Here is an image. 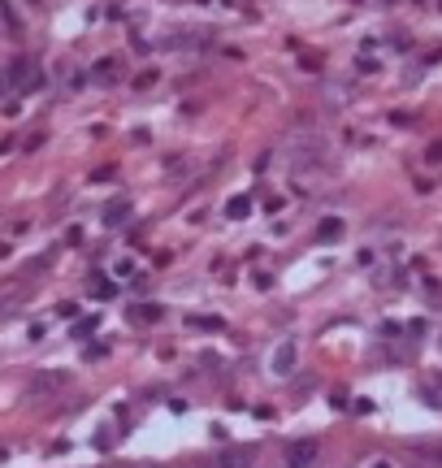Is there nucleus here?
Masks as SVG:
<instances>
[{
	"mask_svg": "<svg viewBox=\"0 0 442 468\" xmlns=\"http://www.w3.org/2000/svg\"><path fill=\"white\" fill-rule=\"evenodd\" d=\"M295 360H299V347L295 343H282L273 351V373H295Z\"/></svg>",
	"mask_w": 442,
	"mask_h": 468,
	"instance_id": "obj_1",
	"label": "nucleus"
},
{
	"mask_svg": "<svg viewBox=\"0 0 442 468\" xmlns=\"http://www.w3.org/2000/svg\"><path fill=\"white\" fill-rule=\"evenodd\" d=\"M122 217H126V204H113V208H109V213H104V221H109V226H117Z\"/></svg>",
	"mask_w": 442,
	"mask_h": 468,
	"instance_id": "obj_4",
	"label": "nucleus"
},
{
	"mask_svg": "<svg viewBox=\"0 0 442 468\" xmlns=\"http://www.w3.org/2000/svg\"><path fill=\"white\" fill-rule=\"evenodd\" d=\"M217 468H247V455H243V451H221V455H217Z\"/></svg>",
	"mask_w": 442,
	"mask_h": 468,
	"instance_id": "obj_2",
	"label": "nucleus"
},
{
	"mask_svg": "<svg viewBox=\"0 0 442 468\" xmlns=\"http://www.w3.org/2000/svg\"><path fill=\"white\" fill-rule=\"evenodd\" d=\"M312 455H317V447H312V442H304V447H291V460H295V464H308Z\"/></svg>",
	"mask_w": 442,
	"mask_h": 468,
	"instance_id": "obj_3",
	"label": "nucleus"
},
{
	"mask_svg": "<svg viewBox=\"0 0 442 468\" xmlns=\"http://www.w3.org/2000/svg\"><path fill=\"white\" fill-rule=\"evenodd\" d=\"M364 468H390V460H373V464H364Z\"/></svg>",
	"mask_w": 442,
	"mask_h": 468,
	"instance_id": "obj_7",
	"label": "nucleus"
},
{
	"mask_svg": "<svg viewBox=\"0 0 442 468\" xmlns=\"http://www.w3.org/2000/svg\"><path fill=\"white\" fill-rule=\"evenodd\" d=\"M135 317L139 321H156V317H161V308H135Z\"/></svg>",
	"mask_w": 442,
	"mask_h": 468,
	"instance_id": "obj_5",
	"label": "nucleus"
},
{
	"mask_svg": "<svg viewBox=\"0 0 442 468\" xmlns=\"http://www.w3.org/2000/svg\"><path fill=\"white\" fill-rule=\"evenodd\" d=\"M247 213V200H230V217H243Z\"/></svg>",
	"mask_w": 442,
	"mask_h": 468,
	"instance_id": "obj_6",
	"label": "nucleus"
}]
</instances>
